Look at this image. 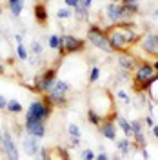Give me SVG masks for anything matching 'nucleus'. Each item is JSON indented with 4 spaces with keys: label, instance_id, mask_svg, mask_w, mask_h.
Returning <instances> with one entry per match:
<instances>
[{
    "label": "nucleus",
    "instance_id": "f257e3e1",
    "mask_svg": "<svg viewBox=\"0 0 158 160\" xmlns=\"http://www.w3.org/2000/svg\"><path fill=\"white\" fill-rule=\"evenodd\" d=\"M106 35H107L109 46H111L113 53H126V51H131L140 42V37H142V33L136 29L135 22L113 24V26L106 28Z\"/></svg>",
    "mask_w": 158,
    "mask_h": 160
},
{
    "label": "nucleus",
    "instance_id": "f03ea898",
    "mask_svg": "<svg viewBox=\"0 0 158 160\" xmlns=\"http://www.w3.org/2000/svg\"><path fill=\"white\" fill-rule=\"evenodd\" d=\"M89 109H93L102 120L116 117L115 100H113V95L107 89H96L93 93V97L89 98Z\"/></svg>",
    "mask_w": 158,
    "mask_h": 160
},
{
    "label": "nucleus",
    "instance_id": "7ed1b4c3",
    "mask_svg": "<svg viewBox=\"0 0 158 160\" xmlns=\"http://www.w3.org/2000/svg\"><path fill=\"white\" fill-rule=\"evenodd\" d=\"M158 77V73L155 71L153 64L149 60H140V64L136 66V69L133 71V78H131V89L136 95L146 93L149 88V84Z\"/></svg>",
    "mask_w": 158,
    "mask_h": 160
},
{
    "label": "nucleus",
    "instance_id": "20e7f679",
    "mask_svg": "<svg viewBox=\"0 0 158 160\" xmlns=\"http://www.w3.org/2000/svg\"><path fill=\"white\" fill-rule=\"evenodd\" d=\"M51 113H53V106L46 100V97L33 100L29 104L27 113H26V124H24V128H29V126L38 124V122H46L51 117Z\"/></svg>",
    "mask_w": 158,
    "mask_h": 160
},
{
    "label": "nucleus",
    "instance_id": "39448f33",
    "mask_svg": "<svg viewBox=\"0 0 158 160\" xmlns=\"http://www.w3.org/2000/svg\"><path fill=\"white\" fill-rule=\"evenodd\" d=\"M69 91H71V84L67 80L57 78L53 82V86L49 88V91L46 93V100L49 102L53 108H66L67 106V98H69Z\"/></svg>",
    "mask_w": 158,
    "mask_h": 160
},
{
    "label": "nucleus",
    "instance_id": "423d86ee",
    "mask_svg": "<svg viewBox=\"0 0 158 160\" xmlns=\"http://www.w3.org/2000/svg\"><path fill=\"white\" fill-rule=\"evenodd\" d=\"M55 80H57V68H47V69L40 71L38 75L35 77V80H33L31 91H35L38 95H44V93L49 91V88L53 86Z\"/></svg>",
    "mask_w": 158,
    "mask_h": 160
},
{
    "label": "nucleus",
    "instance_id": "0eeeda50",
    "mask_svg": "<svg viewBox=\"0 0 158 160\" xmlns=\"http://www.w3.org/2000/svg\"><path fill=\"white\" fill-rule=\"evenodd\" d=\"M87 40L96 48V49L104 51V53H113L111 46H109V40H107V35H106V29H102L100 26L96 24H91L87 29Z\"/></svg>",
    "mask_w": 158,
    "mask_h": 160
},
{
    "label": "nucleus",
    "instance_id": "6e6552de",
    "mask_svg": "<svg viewBox=\"0 0 158 160\" xmlns=\"http://www.w3.org/2000/svg\"><path fill=\"white\" fill-rule=\"evenodd\" d=\"M138 46L142 48V51L153 57V58H158V33L156 31H146L142 37H140Z\"/></svg>",
    "mask_w": 158,
    "mask_h": 160
},
{
    "label": "nucleus",
    "instance_id": "1a4fd4ad",
    "mask_svg": "<svg viewBox=\"0 0 158 160\" xmlns=\"http://www.w3.org/2000/svg\"><path fill=\"white\" fill-rule=\"evenodd\" d=\"M86 48V40L78 38L75 35H62V46H60V55H71V53H78L84 51Z\"/></svg>",
    "mask_w": 158,
    "mask_h": 160
},
{
    "label": "nucleus",
    "instance_id": "9d476101",
    "mask_svg": "<svg viewBox=\"0 0 158 160\" xmlns=\"http://www.w3.org/2000/svg\"><path fill=\"white\" fill-rule=\"evenodd\" d=\"M4 142H2V151L6 153V158L7 160H20V155H18V148L15 144V138L11 135V131L7 128H4Z\"/></svg>",
    "mask_w": 158,
    "mask_h": 160
},
{
    "label": "nucleus",
    "instance_id": "9b49d317",
    "mask_svg": "<svg viewBox=\"0 0 158 160\" xmlns=\"http://www.w3.org/2000/svg\"><path fill=\"white\" fill-rule=\"evenodd\" d=\"M116 62H118V66H120V69L122 71L133 73V71L136 69V66L140 64V58L133 53V51H126V53H118Z\"/></svg>",
    "mask_w": 158,
    "mask_h": 160
},
{
    "label": "nucleus",
    "instance_id": "f8f14e48",
    "mask_svg": "<svg viewBox=\"0 0 158 160\" xmlns=\"http://www.w3.org/2000/svg\"><path fill=\"white\" fill-rule=\"evenodd\" d=\"M106 18L109 20V24H120V22H126L124 20V13H122V6L120 4H111L109 2L106 6Z\"/></svg>",
    "mask_w": 158,
    "mask_h": 160
},
{
    "label": "nucleus",
    "instance_id": "ddd939ff",
    "mask_svg": "<svg viewBox=\"0 0 158 160\" xmlns=\"http://www.w3.org/2000/svg\"><path fill=\"white\" fill-rule=\"evenodd\" d=\"M115 118H116V117H115ZM98 129H100V135H102L104 138L111 140V142H115V140H116V126H115L113 118L102 120V122H100V126H98Z\"/></svg>",
    "mask_w": 158,
    "mask_h": 160
},
{
    "label": "nucleus",
    "instance_id": "4468645a",
    "mask_svg": "<svg viewBox=\"0 0 158 160\" xmlns=\"http://www.w3.org/2000/svg\"><path fill=\"white\" fill-rule=\"evenodd\" d=\"M22 149H24V153H26L27 157H37L38 151H40L38 138H35V137L27 135L26 138H22Z\"/></svg>",
    "mask_w": 158,
    "mask_h": 160
},
{
    "label": "nucleus",
    "instance_id": "2eb2a0df",
    "mask_svg": "<svg viewBox=\"0 0 158 160\" xmlns=\"http://www.w3.org/2000/svg\"><path fill=\"white\" fill-rule=\"evenodd\" d=\"M33 15H35L37 24L46 26V22H47V8H46V4L37 2V4H35V8H33Z\"/></svg>",
    "mask_w": 158,
    "mask_h": 160
},
{
    "label": "nucleus",
    "instance_id": "dca6fc26",
    "mask_svg": "<svg viewBox=\"0 0 158 160\" xmlns=\"http://www.w3.org/2000/svg\"><path fill=\"white\" fill-rule=\"evenodd\" d=\"M46 122H38V124H33L29 128H26V133L31 135V137H35V138H44L46 137Z\"/></svg>",
    "mask_w": 158,
    "mask_h": 160
},
{
    "label": "nucleus",
    "instance_id": "f3484780",
    "mask_svg": "<svg viewBox=\"0 0 158 160\" xmlns=\"http://www.w3.org/2000/svg\"><path fill=\"white\" fill-rule=\"evenodd\" d=\"M73 13H75V18L78 20V22H86V20H89V8L82 2V0H78V4L73 8Z\"/></svg>",
    "mask_w": 158,
    "mask_h": 160
},
{
    "label": "nucleus",
    "instance_id": "a211bd4d",
    "mask_svg": "<svg viewBox=\"0 0 158 160\" xmlns=\"http://www.w3.org/2000/svg\"><path fill=\"white\" fill-rule=\"evenodd\" d=\"M116 142V149L120 151V157H129L131 155V138H120V140H115Z\"/></svg>",
    "mask_w": 158,
    "mask_h": 160
},
{
    "label": "nucleus",
    "instance_id": "6ab92c4d",
    "mask_svg": "<svg viewBox=\"0 0 158 160\" xmlns=\"http://www.w3.org/2000/svg\"><path fill=\"white\" fill-rule=\"evenodd\" d=\"M116 124H118V128L122 129V133H124V137H126V138H131V137H133L131 122H129L127 118H124L122 115H116Z\"/></svg>",
    "mask_w": 158,
    "mask_h": 160
},
{
    "label": "nucleus",
    "instance_id": "aec40b11",
    "mask_svg": "<svg viewBox=\"0 0 158 160\" xmlns=\"http://www.w3.org/2000/svg\"><path fill=\"white\" fill-rule=\"evenodd\" d=\"M146 95H147V98L155 104V106H158V77L151 84H149L147 91H146Z\"/></svg>",
    "mask_w": 158,
    "mask_h": 160
},
{
    "label": "nucleus",
    "instance_id": "412c9836",
    "mask_svg": "<svg viewBox=\"0 0 158 160\" xmlns=\"http://www.w3.org/2000/svg\"><path fill=\"white\" fill-rule=\"evenodd\" d=\"M7 2H9L11 15H13V17H20V13L24 11V6H26V2H24V0H7Z\"/></svg>",
    "mask_w": 158,
    "mask_h": 160
},
{
    "label": "nucleus",
    "instance_id": "4be33fe9",
    "mask_svg": "<svg viewBox=\"0 0 158 160\" xmlns=\"http://www.w3.org/2000/svg\"><path fill=\"white\" fill-rule=\"evenodd\" d=\"M6 111L7 113H11V115H18V113H22L24 111V108H22V104H20L18 100H7V108H6Z\"/></svg>",
    "mask_w": 158,
    "mask_h": 160
},
{
    "label": "nucleus",
    "instance_id": "5701e85b",
    "mask_svg": "<svg viewBox=\"0 0 158 160\" xmlns=\"http://www.w3.org/2000/svg\"><path fill=\"white\" fill-rule=\"evenodd\" d=\"M47 46H49L51 49L58 51L60 46H62V37H60V35H49V38H47Z\"/></svg>",
    "mask_w": 158,
    "mask_h": 160
},
{
    "label": "nucleus",
    "instance_id": "b1692460",
    "mask_svg": "<svg viewBox=\"0 0 158 160\" xmlns=\"http://www.w3.org/2000/svg\"><path fill=\"white\" fill-rule=\"evenodd\" d=\"M44 53V46H42V42L38 40H33L29 46V55H35V57H40Z\"/></svg>",
    "mask_w": 158,
    "mask_h": 160
},
{
    "label": "nucleus",
    "instance_id": "393cba45",
    "mask_svg": "<svg viewBox=\"0 0 158 160\" xmlns=\"http://www.w3.org/2000/svg\"><path fill=\"white\" fill-rule=\"evenodd\" d=\"M67 133H69V137H73V138H82V131H80L78 124H73L71 122L69 126H67Z\"/></svg>",
    "mask_w": 158,
    "mask_h": 160
},
{
    "label": "nucleus",
    "instance_id": "a878e982",
    "mask_svg": "<svg viewBox=\"0 0 158 160\" xmlns=\"http://www.w3.org/2000/svg\"><path fill=\"white\" fill-rule=\"evenodd\" d=\"M87 120H89V124H93L95 128H98L100 122H102V118H100V117L93 109H87Z\"/></svg>",
    "mask_w": 158,
    "mask_h": 160
},
{
    "label": "nucleus",
    "instance_id": "bb28decb",
    "mask_svg": "<svg viewBox=\"0 0 158 160\" xmlns=\"http://www.w3.org/2000/svg\"><path fill=\"white\" fill-rule=\"evenodd\" d=\"M116 98L122 100V102H124V104H127V106H131V104H133V97H129L127 91H124V89L116 91Z\"/></svg>",
    "mask_w": 158,
    "mask_h": 160
},
{
    "label": "nucleus",
    "instance_id": "cd10ccee",
    "mask_svg": "<svg viewBox=\"0 0 158 160\" xmlns=\"http://www.w3.org/2000/svg\"><path fill=\"white\" fill-rule=\"evenodd\" d=\"M131 131H133V135L144 133V122H142V120H131ZM131 138H133V137H131Z\"/></svg>",
    "mask_w": 158,
    "mask_h": 160
},
{
    "label": "nucleus",
    "instance_id": "c85d7f7f",
    "mask_svg": "<svg viewBox=\"0 0 158 160\" xmlns=\"http://www.w3.org/2000/svg\"><path fill=\"white\" fill-rule=\"evenodd\" d=\"M17 57H18L20 60H27L29 53H27V49H26L24 44H18V46H17Z\"/></svg>",
    "mask_w": 158,
    "mask_h": 160
},
{
    "label": "nucleus",
    "instance_id": "c756f323",
    "mask_svg": "<svg viewBox=\"0 0 158 160\" xmlns=\"http://www.w3.org/2000/svg\"><path fill=\"white\" fill-rule=\"evenodd\" d=\"M95 157H96V153H95L93 149H89V148L80 151V158L82 160H95Z\"/></svg>",
    "mask_w": 158,
    "mask_h": 160
},
{
    "label": "nucleus",
    "instance_id": "7c9ffc66",
    "mask_svg": "<svg viewBox=\"0 0 158 160\" xmlns=\"http://www.w3.org/2000/svg\"><path fill=\"white\" fill-rule=\"evenodd\" d=\"M98 78H100V69L96 66H93L91 68V73H89V84H95Z\"/></svg>",
    "mask_w": 158,
    "mask_h": 160
},
{
    "label": "nucleus",
    "instance_id": "2f4dec72",
    "mask_svg": "<svg viewBox=\"0 0 158 160\" xmlns=\"http://www.w3.org/2000/svg\"><path fill=\"white\" fill-rule=\"evenodd\" d=\"M71 15H73V11L69 8H62V9L57 11V18H69Z\"/></svg>",
    "mask_w": 158,
    "mask_h": 160
},
{
    "label": "nucleus",
    "instance_id": "473e14b6",
    "mask_svg": "<svg viewBox=\"0 0 158 160\" xmlns=\"http://www.w3.org/2000/svg\"><path fill=\"white\" fill-rule=\"evenodd\" d=\"M95 160H109V155L106 153V149L100 146V153H96V157H95Z\"/></svg>",
    "mask_w": 158,
    "mask_h": 160
},
{
    "label": "nucleus",
    "instance_id": "72a5a7b5",
    "mask_svg": "<svg viewBox=\"0 0 158 160\" xmlns=\"http://www.w3.org/2000/svg\"><path fill=\"white\" fill-rule=\"evenodd\" d=\"M144 124H146L147 128H151V129H153V128H155V124H156V122H155V117H151V115H147V117L144 118Z\"/></svg>",
    "mask_w": 158,
    "mask_h": 160
},
{
    "label": "nucleus",
    "instance_id": "f704fd0d",
    "mask_svg": "<svg viewBox=\"0 0 158 160\" xmlns=\"http://www.w3.org/2000/svg\"><path fill=\"white\" fill-rule=\"evenodd\" d=\"M7 108V98L4 95H0V109H6Z\"/></svg>",
    "mask_w": 158,
    "mask_h": 160
},
{
    "label": "nucleus",
    "instance_id": "c9c22d12",
    "mask_svg": "<svg viewBox=\"0 0 158 160\" xmlns=\"http://www.w3.org/2000/svg\"><path fill=\"white\" fill-rule=\"evenodd\" d=\"M64 2H66V8H69V9H73L78 4V0H64Z\"/></svg>",
    "mask_w": 158,
    "mask_h": 160
},
{
    "label": "nucleus",
    "instance_id": "e433bc0d",
    "mask_svg": "<svg viewBox=\"0 0 158 160\" xmlns=\"http://www.w3.org/2000/svg\"><path fill=\"white\" fill-rule=\"evenodd\" d=\"M15 40H17V44H24V35L22 33H17L15 35Z\"/></svg>",
    "mask_w": 158,
    "mask_h": 160
},
{
    "label": "nucleus",
    "instance_id": "4c0bfd02",
    "mask_svg": "<svg viewBox=\"0 0 158 160\" xmlns=\"http://www.w3.org/2000/svg\"><path fill=\"white\" fill-rule=\"evenodd\" d=\"M69 142H71V146H73V148H77V146H80V138H73V137H71V138H69Z\"/></svg>",
    "mask_w": 158,
    "mask_h": 160
},
{
    "label": "nucleus",
    "instance_id": "58836bf2",
    "mask_svg": "<svg viewBox=\"0 0 158 160\" xmlns=\"http://www.w3.org/2000/svg\"><path fill=\"white\" fill-rule=\"evenodd\" d=\"M140 153H142V158H144V160H149V153H147V149H146V148L140 151Z\"/></svg>",
    "mask_w": 158,
    "mask_h": 160
},
{
    "label": "nucleus",
    "instance_id": "ea45409f",
    "mask_svg": "<svg viewBox=\"0 0 158 160\" xmlns=\"http://www.w3.org/2000/svg\"><path fill=\"white\" fill-rule=\"evenodd\" d=\"M153 135H155V138L158 140V124H155V128H153Z\"/></svg>",
    "mask_w": 158,
    "mask_h": 160
},
{
    "label": "nucleus",
    "instance_id": "a19ab883",
    "mask_svg": "<svg viewBox=\"0 0 158 160\" xmlns=\"http://www.w3.org/2000/svg\"><path fill=\"white\" fill-rule=\"evenodd\" d=\"M82 2H84V4H86L87 8H91V4H93V0H82Z\"/></svg>",
    "mask_w": 158,
    "mask_h": 160
},
{
    "label": "nucleus",
    "instance_id": "79ce46f5",
    "mask_svg": "<svg viewBox=\"0 0 158 160\" xmlns=\"http://www.w3.org/2000/svg\"><path fill=\"white\" fill-rule=\"evenodd\" d=\"M2 142H4V133L0 131V148H2Z\"/></svg>",
    "mask_w": 158,
    "mask_h": 160
},
{
    "label": "nucleus",
    "instance_id": "37998d69",
    "mask_svg": "<svg viewBox=\"0 0 158 160\" xmlns=\"http://www.w3.org/2000/svg\"><path fill=\"white\" fill-rule=\"evenodd\" d=\"M109 2H111V4H122L124 0H109Z\"/></svg>",
    "mask_w": 158,
    "mask_h": 160
},
{
    "label": "nucleus",
    "instance_id": "c03bdc74",
    "mask_svg": "<svg viewBox=\"0 0 158 160\" xmlns=\"http://www.w3.org/2000/svg\"><path fill=\"white\" fill-rule=\"evenodd\" d=\"M4 71H6V68H4V64H2V62H0V75H2V73H4Z\"/></svg>",
    "mask_w": 158,
    "mask_h": 160
},
{
    "label": "nucleus",
    "instance_id": "a18cd8bd",
    "mask_svg": "<svg viewBox=\"0 0 158 160\" xmlns=\"http://www.w3.org/2000/svg\"><path fill=\"white\" fill-rule=\"evenodd\" d=\"M153 17H155V18H158V9H153Z\"/></svg>",
    "mask_w": 158,
    "mask_h": 160
},
{
    "label": "nucleus",
    "instance_id": "49530a36",
    "mask_svg": "<svg viewBox=\"0 0 158 160\" xmlns=\"http://www.w3.org/2000/svg\"><path fill=\"white\" fill-rule=\"evenodd\" d=\"M35 160H44V158H40V157H37V158H35Z\"/></svg>",
    "mask_w": 158,
    "mask_h": 160
},
{
    "label": "nucleus",
    "instance_id": "de8ad7c7",
    "mask_svg": "<svg viewBox=\"0 0 158 160\" xmlns=\"http://www.w3.org/2000/svg\"><path fill=\"white\" fill-rule=\"evenodd\" d=\"M35 2H42V0H35Z\"/></svg>",
    "mask_w": 158,
    "mask_h": 160
}]
</instances>
